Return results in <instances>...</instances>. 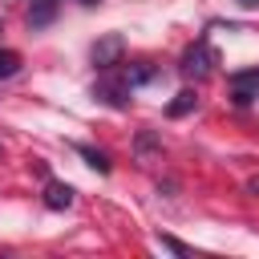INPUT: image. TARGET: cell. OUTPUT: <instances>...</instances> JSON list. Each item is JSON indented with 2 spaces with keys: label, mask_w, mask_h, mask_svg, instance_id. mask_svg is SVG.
Wrapping results in <instances>:
<instances>
[{
  "label": "cell",
  "mask_w": 259,
  "mask_h": 259,
  "mask_svg": "<svg viewBox=\"0 0 259 259\" xmlns=\"http://www.w3.org/2000/svg\"><path fill=\"white\" fill-rule=\"evenodd\" d=\"M214 65H219L214 49H210L206 40H194V45L182 53V61H178V73H182L186 81H202V77H210V73H214Z\"/></svg>",
  "instance_id": "cell-1"
},
{
  "label": "cell",
  "mask_w": 259,
  "mask_h": 259,
  "mask_svg": "<svg viewBox=\"0 0 259 259\" xmlns=\"http://www.w3.org/2000/svg\"><path fill=\"white\" fill-rule=\"evenodd\" d=\"M130 93H134V85L125 81V73L113 77V69H105V77L93 85V97L105 101V105H113V109H125V105H130Z\"/></svg>",
  "instance_id": "cell-2"
},
{
  "label": "cell",
  "mask_w": 259,
  "mask_h": 259,
  "mask_svg": "<svg viewBox=\"0 0 259 259\" xmlns=\"http://www.w3.org/2000/svg\"><path fill=\"white\" fill-rule=\"evenodd\" d=\"M121 53H125V40H121V32H105L93 49H89V57H93V65L105 73V69H117L121 65Z\"/></svg>",
  "instance_id": "cell-3"
},
{
  "label": "cell",
  "mask_w": 259,
  "mask_h": 259,
  "mask_svg": "<svg viewBox=\"0 0 259 259\" xmlns=\"http://www.w3.org/2000/svg\"><path fill=\"white\" fill-rule=\"evenodd\" d=\"M231 101L239 109L251 105V101H259V69H243V73L231 77Z\"/></svg>",
  "instance_id": "cell-4"
},
{
  "label": "cell",
  "mask_w": 259,
  "mask_h": 259,
  "mask_svg": "<svg viewBox=\"0 0 259 259\" xmlns=\"http://www.w3.org/2000/svg\"><path fill=\"white\" fill-rule=\"evenodd\" d=\"M45 206L49 210H69L73 206V186L69 182H45Z\"/></svg>",
  "instance_id": "cell-5"
},
{
  "label": "cell",
  "mask_w": 259,
  "mask_h": 259,
  "mask_svg": "<svg viewBox=\"0 0 259 259\" xmlns=\"http://www.w3.org/2000/svg\"><path fill=\"white\" fill-rule=\"evenodd\" d=\"M73 150H77V154H81V158H85V162H89L97 174H109V170H113V162H109V154H105V150H97V146H85V142H77Z\"/></svg>",
  "instance_id": "cell-6"
},
{
  "label": "cell",
  "mask_w": 259,
  "mask_h": 259,
  "mask_svg": "<svg viewBox=\"0 0 259 259\" xmlns=\"http://www.w3.org/2000/svg\"><path fill=\"white\" fill-rule=\"evenodd\" d=\"M53 16H57V0H32V8H28V28H45Z\"/></svg>",
  "instance_id": "cell-7"
},
{
  "label": "cell",
  "mask_w": 259,
  "mask_h": 259,
  "mask_svg": "<svg viewBox=\"0 0 259 259\" xmlns=\"http://www.w3.org/2000/svg\"><path fill=\"white\" fill-rule=\"evenodd\" d=\"M190 109H198V93H194V89H182V93H174V101L166 105V113H170V117H186Z\"/></svg>",
  "instance_id": "cell-8"
},
{
  "label": "cell",
  "mask_w": 259,
  "mask_h": 259,
  "mask_svg": "<svg viewBox=\"0 0 259 259\" xmlns=\"http://www.w3.org/2000/svg\"><path fill=\"white\" fill-rule=\"evenodd\" d=\"M158 77V69L150 65V61H134V65H125V81L130 85H146V81H154Z\"/></svg>",
  "instance_id": "cell-9"
},
{
  "label": "cell",
  "mask_w": 259,
  "mask_h": 259,
  "mask_svg": "<svg viewBox=\"0 0 259 259\" xmlns=\"http://www.w3.org/2000/svg\"><path fill=\"white\" fill-rule=\"evenodd\" d=\"M20 69V53H12V49H0V77H12Z\"/></svg>",
  "instance_id": "cell-10"
},
{
  "label": "cell",
  "mask_w": 259,
  "mask_h": 259,
  "mask_svg": "<svg viewBox=\"0 0 259 259\" xmlns=\"http://www.w3.org/2000/svg\"><path fill=\"white\" fill-rule=\"evenodd\" d=\"M158 247H166V251H174V255H186V251H190V247H186V243H178L174 235H158Z\"/></svg>",
  "instance_id": "cell-11"
},
{
  "label": "cell",
  "mask_w": 259,
  "mask_h": 259,
  "mask_svg": "<svg viewBox=\"0 0 259 259\" xmlns=\"http://www.w3.org/2000/svg\"><path fill=\"white\" fill-rule=\"evenodd\" d=\"M239 8H259V0H235Z\"/></svg>",
  "instance_id": "cell-12"
},
{
  "label": "cell",
  "mask_w": 259,
  "mask_h": 259,
  "mask_svg": "<svg viewBox=\"0 0 259 259\" xmlns=\"http://www.w3.org/2000/svg\"><path fill=\"white\" fill-rule=\"evenodd\" d=\"M81 4H97V0H81Z\"/></svg>",
  "instance_id": "cell-13"
}]
</instances>
